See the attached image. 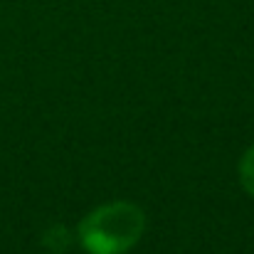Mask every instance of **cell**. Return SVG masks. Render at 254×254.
<instances>
[{
    "instance_id": "1",
    "label": "cell",
    "mask_w": 254,
    "mask_h": 254,
    "mask_svg": "<svg viewBox=\"0 0 254 254\" xmlns=\"http://www.w3.org/2000/svg\"><path fill=\"white\" fill-rule=\"evenodd\" d=\"M146 230V215L138 205L116 200L91 210L77 227L86 254H126L138 245Z\"/></svg>"
},
{
    "instance_id": "2",
    "label": "cell",
    "mask_w": 254,
    "mask_h": 254,
    "mask_svg": "<svg viewBox=\"0 0 254 254\" xmlns=\"http://www.w3.org/2000/svg\"><path fill=\"white\" fill-rule=\"evenodd\" d=\"M240 180H242L245 190L254 197V146L242 156V161H240Z\"/></svg>"
}]
</instances>
